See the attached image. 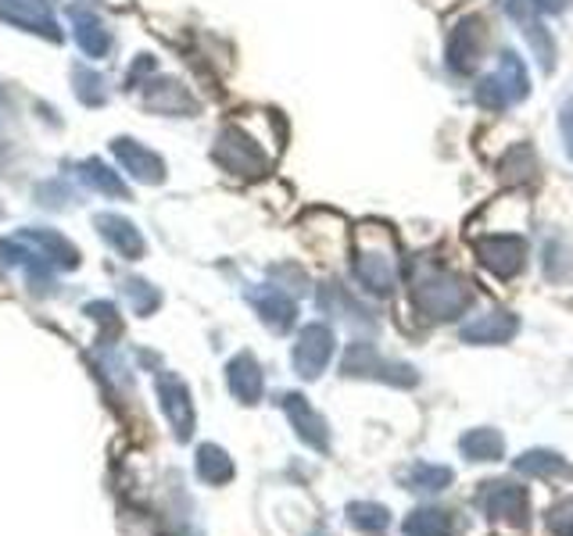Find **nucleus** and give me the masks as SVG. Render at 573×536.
Listing matches in <instances>:
<instances>
[{
  "mask_svg": "<svg viewBox=\"0 0 573 536\" xmlns=\"http://www.w3.org/2000/svg\"><path fill=\"white\" fill-rule=\"evenodd\" d=\"M412 300L426 318H434V322H448V318H458L473 304V289L448 272L426 269L420 280H415Z\"/></svg>",
  "mask_w": 573,
  "mask_h": 536,
  "instance_id": "1",
  "label": "nucleus"
},
{
  "mask_svg": "<svg viewBox=\"0 0 573 536\" xmlns=\"http://www.w3.org/2000/svg\"><path fill=\"white\" fill-rule=\"evenodd\" d=\"M212 157H215V165L226 168L229 176H240V179H255L269 168V157L258 151V143L237 125L223 129L219 140H215Z\"/></svg>",
  "mask_w": 573,
  "mask_h": 536,
  "instance_id": "2",
  "label": "nucleus"
},
{
  "mask_svg": "<svg viewBox=\"0 0 573 536\" xmlns=\"http://www.w3.org/2000/svg\"><path fill=\"white\" fill-rule=\"evenodd\" d=\"M480 108H491V111H501L516 105V100L527 97V68L523 62L516 57L512 51L501 54V65L495 76H487L484 83H477V90H473Z\"/></svg>",
  "mask_w": 573,
  "mask_h": 536,
  "instance_id": "3",
  "label": "nucleus"
},
{
  "mask_svg": "<svg viewBox=\"0 0 573 536\" xmlns=\"http://www.w3.org/2000/svg\"><path fill=\"white\" fill-rule=\"evenodd\" d=\"M473 504L495 523H512L523 526L527 523V490L520 483H506V480H487L480 483Z\"/></svg>",
  "mask_w": 573,
  "mask_h": 536,
  "instance_id": "4",
  "label": "nucleus"
},
{
  "mask_svg": "<svg viewBox=\"0 0 573 536\" xmlns=\"http://www.w3.org/2000/svg\"><path fill=\"white\" fill-rule=\"evenodd\" d=\"M480 265L491 269L498 280H512L527 265V240L516 233H498V237H480L477 240Z\"/></svg>",
  "mask_w": 573,
  "mask_h": 536,
  "instance_id": "5",
  "label": "nucleus"
},
{
  "mask_svg": "<svg viewBox=\"0 0 573 536\" xmlns=\"http://www.w3.org/2000/svg\"><path fill=\"white\" fill-rule=\"evenodd\" d=\"M344 372L348 375H377V380L394 383V386H415V380H420L412 365H387L372 343H352L348 354H344Z\"/></svg>",
  "mask_w": 573,
  "mask_h": 536,
  "instance_id": "6",
  "label": "nucleus"
},
{
  "mask_svg": "<svg viewBox=\"0 0 573 536\" xmlns=\"http://www.w3.org/2000/svg\"><path fill=\"white\" fill-rule=\"evenodd\" d=\"M329 354H334V332H329V326L312 322L301 329L298 347H294V369L301 380H315V375L326 369Z\"/></svg>",
  "mask_w": 573,
  "mask_h": 536,
  "instance_id": "7",
  "label": "nucleus"
},
{
  "mask_svg": "<svg viewBox=\"0 0 573 536\" xmlns=\"http://www.w3.org/2000/svg\"><path fill=\"white\" fill-rule=\"evenodd\" d=\"M0 19L25 29V33L47 36L51 43L62 40V29H57L47 0H0Z\"/></svg>",
  "mask_w": 573,
  "mask_h": 536,
  "instance_id": "8",
  "label": "nucleus"
},
{
  "mask_svg": "<svg viewBox=\"0 0 573 536\" xmlns=\"http://www.w3.org/2000/svg\"><path fill=\"white\" fill-rule=\"evenodd\" d=\"M111 154H115V162L122 165L126 176H133L137 183L158 186V183L165 179L162 157H158L154 151H148V147H143V143H137V140H129V136L111 140Z\"/></svg>",
  "mask_w": 573,
  "mask_h": 536,
  "instance_id": "9",
  "label": "nucleus"
},
{
  "mask_svg": "<svg viewBox=\"0 0 573 536\" xmlns=\"http://www.w3.org/2000/svg\"><path fill=\"white\" fill-rule=\"evenodd\" d=\"M480 47H484V25L480 19H466L452 29L448 36V51H444V62L455 72V76H469L480 62Z\"/></svg>",
  "mask_w": 573,
  "mask_h": 536,
  "instance_id": "10",
  "label": "nucleus"
},
{
  "mask_svg": "<svg viewBox=\"0 0 573 536\" xmlns=\"http://www.w3.org/2000/svg\"><path fill=\"white\" fill-rule=\"evenodd\" d=\"M355 275L369 294L387 297L394 289V254L391 251H358Z\"/></svg>",
  "mask_w": 573,
  "mask_h": 536,
  "instance_id": "11",
  "label": "nucleus"
},
{
  "mask_svg": "<svg viewBox=\"0 0 573 536\" xmlns=\"http://www.w3.org/2000/svg\"><path fill=\"white\" fill-rule=\"evenodd\" d=\"M251 304L258 308V315H262V322H269L277 332H286L294 326V315H298V304L283 294L280 286H258L251 289Z\"/></svg>",
  "mask_w": 573,
  "mask_h": 536,
  "instance_id": "12",
  "label": "nucleus"
},
{
  "mask_svg": "<svg viewBox=\"0 0 573 536\" xmlns=\"http://www.w3.org/2000/svg\"><path fill=\"white\" fill-rule=\"evenodd\" d=\"M68 19H72V29H76V40H79V47L83 54H90V57H105L111 51V33H108V25L97 19L94 11H86V8H68Z\"/></svg>",
  "mask_w": 573,
  "mask_h": 536,
  "instance_id": "13",
  "label": "nucleus"
},
{
  "mask_svg": "<svg viewBox=\"0 0 573 536\" xmlns=\"http://www.w3.org/2000/svg\"><path fill=\"white\" fill-rule=\"evenodd\" d=\"M143 105L158 114H194L197 111V100L183 90L176 79H158L148 83V94H143Z\"/></svg>",
  "mask_w": 573,
  "mask_h": 536,
  "instance_id": "14",
  "label": "nucleus"
},
{
  "mask_svg": "<svg viewBox=\"0 0 573 536\" xmlns=\"http://www.w3.org/2000/svg\"><path fill=\"white\" fill-rule=\"evenodd\" d=\"M516 329H520L516 315H509V311H487V315L473 318V322L463 326V340L466 343H506V340L516 337Z\"/></svg>",
  "mask_w": 573,
  "mask_h": 536,
  "instance_id": "15",
  "label": "nucleus"
},
{
  "mask_svg": "<svg viewBox=\"0 0 573 536\" xmlns=\"http://www.w3.org/2000/svg\"><path fill=\"white\" fill-rule=\"evenodd\" d=\"M158 394H162V404L176 426L180 437H191V426H194V412H191V397H186V386L176 380V375L162 372L158 375Z\"/></svg>",
  "mask_w": 573,
  "mask_h": 536,
  "instance_id": "16",
  "label": "nucleus"
},
{
  "mask_svg": "<svg viewBox=\"0 0 573 536\" xmlns=\"http://www.w3.org/2000/svg\"><path fill=\"white\" fill-rule=\"evenodd\" d=\"M94 226L100 229V237H105L122 258H143V237H140V229L133 222H126L122 215H97Z\"/></svg>",
  "mask_w": 573,
  "mask_h": 536,
  "instance_id": "17",
  "label": "nucleus"
},
{
  "mask_svg": "<svg viewBox=\"0 0 573 536\" xmlns=\"http://www.w3.org/2000/svg\"><path fill=\"white\" fill-rule=\"evenodd\" d=\"M283 408H286V415H291L298 437L305 440L309 447H315V451H326V444H329V440H326V423L309 408L305 397L286 394V397H283Z\"/></svg>",
  "mask_w": 573,
  "mask_h": 536,
  "instance_id": "18",
  "label": "nucleus"
},
{
  "mask_svg": "<svg viewBox=\"0 0 573 536\" xmlns=\"http://www.w3.org/2000/svg\"><path fill=\"white\" fill-rule=\"evenodd\" d=\"M229 390H234L244 404H255L262 397V369H258V361L248 351L229 361Z\"/></svg>",
  "mask_w": 573,
  "mask_h": 536,
  "instance_id": "19",
  "label": "nucleus"
},
{
  "mask_svg": "<svg viewBox=\"0 0 573 536\" xmlns=\"http://www.w3.org/2000/svg\"><path fill=\"white\" fill-rule=\"evenodd\" d=\"M458 447H463V455L469 461H498L501 451H506V440H501L498 429H469L463 440H458Z\"/></svg>",
  "mask_w": 573,
  "mask_h": 536,
  "instance_id": "20",
  "label": "nucleus"
},
{
  "mask_svg": "<svg viewBox=\"0 0 573 536\" xmlns=\"http://www.w3.org/2000/svg\"><path fill=\"white\" fill-rule=\"evenodd\" d=\"M79 176L86 179V186H94V190L108 194V197H129V186L122 183L119 172H111L105 162H97V157H90V162L79 165Z\"/></svg>",
  "mask_w": 573,
  "mask_h": 536,
  "instance_id": "21",
  "label": "nucleus"
},
{
  "mask_svg": "<svg viewBox=\"0 0 573 536\" xmlns=\"http://www.w3.org/2000/svg\"><path fill=\"white\" fill-rule=\"evenodd\" d=\"M455 523L448 512L441 508H420L406 518V536H452Z\"/></svg>",
  "mask_w": 573,
  "mask_h": 536,
  "instance_id": "22",
  "label": "nucleus"
},
{
  "mask_svg": "<svg viewBox=\"0 0 573 536\" xmlns=\"http://www.w3.org/2000/svg\"><path fill=\"white\" fill-rule=\"evenodd\" d=\"M516 472L538 475V480H555V475H570V466L552 451H527L516 458Z\"/></svg>",
  "mask_w": 573,
  "mask_h": 536,
  "instance_id": "23",
  "label": "nucleus"
},
{
  "mask_svg": "<svg viewBox=\"0 0 573 536\" xmlns=\"http://www.w3.org/2000/svg\"><path fill=\"white\" fill-rule=\"evenodd\" d=\"M348 523H352L358 533L380 536L387 526H391V512L380 508V504H372V501H355L352 508H348Z\"/></svg>",
  "mask_w": 573,
  "mask_h": 536,
  "instance_id": "24",
  "label": "nucleus"
},
{
  "mask_svg": "<svg viewBox=\"0 0 573 536\" xmlns=\"http://www.w3.org/2000/svg\"><path fill=\"white\" fill-rule=\"evenodd\" d=\"M455 480V472L448 466H430V461H415L409 469V486L412 490H423V494H437Z\"/></svg>",
  "mask_w": 573,
  "mask_h": 536,
  "instance_id": "25",
  "label": "nucleus"
},
{
  "mask_svg": "<svg viewBox=\"0 0 573 536\" xmlns=\"http://www.w3.org/2000/svg\"><path fill=\"white\" fill-rule=\"evenodd\" d=\"M72 86H76V97L83 100L86 108H100L108 100V90H105V76H97L94 68L86 65H76L72 68Z\"/></svg>",
  "mask_w": 573,
  "mask_h": 536,
  "instance_id": "26",
  "label": "nucleus"
},
{
  "mask_svg": "<svg viewBox=\"0 0 573 536\" xmlns=\"http://www.w3.org/2000/svg\"><path fill=\"white\" fill-rule=\"evenodd\" d=\"M197 469H201V475H205L208 483H226L229 475H234V466H229V458L219 451V447H201Z\"/></svg>",
  "mask_w": 573,
  "mask_h": 536,
  "instance_id": "27",
  "label": "nucleus"
},
{
  "mask_svg": "<svg viewBox=\"0 0 573 536\" xmlns=\"http://www.w3.org/2000/svg\"><path fill=\"white\" fill-rule=\"evenodd\" d=\"M501 176H509V179H530V176H538V157L530 147H512L506 154V162H501Z\"/></svg>",
  "mask_w": 573,
  "mask_h": 536,
  "instance_id": "28",
  "label": "nucleus"
},
{
  "mask_svg": "<svg viewBox=\"0 0 573 536\" xmlns=\"http://www.w3.org/2000/svg\"><path fill=\"white\" fill-rule=\"evenodd\" d=\"M527 40H530V47H534V54L541 57V68L549 72L552 62H555V43H552V36H549V29L538 25V22H530V25H527Z\"/></svg>",
  "mask_w": 573,
  "mask_h": 536,
  "instance_id": "29",
  "label": "nucleus"
},
{
  "mask_svg": "<svg viewBox=\"0 0 573 536\" xmlns=\"http://www.w3.org/2000/svg\"><path fill=\"white\" fill-rule=\"evenodd\" d=\"M126 294L133 297V304H137V311H140V315H148L151 308H158V289H151L148 283L129 280V283H126Z\"/></svg>",
  "mask_w": 573,
  "mask_h": 536,
  "instance_id": "30",
  "label": "nucleus"
},
{
  "mask_svg": "<svg viewBox=\"0 0 573 536\" xmlns=\"http://www.w3.org/2000/svg\"><path fill=\"white\" fill-rule=\"evenodd\" d=\"M549 526H552L555 536H573V501L559 504V508L549 515Z\"/></svg>",
  "mask_w": 573,
  "mask_h": 536,
  "instance_id": "31",
  "label": "nucleus"
},
{
  "mask_svg": "<svg viewBox=\"0 0 573 536\" xmlns=\"http://www.w3.org/2000/svg\"><path fill=\"white\" fill-rule=\"evenodd\" d=\"M148 72H154V57L143 54L140 62H137L133 68H129V76H126V90H137V83H140L143 76H148Z\"/></svg>",
  "mask_w": 573,
  "mask_h": 536,
  "instance_id": "32",
  "label": "nucleus"
},
{
  "mask_svg": "<svg viewBox=\"0 0 573 536\" xmlns=\"http://www.w3.org/2000/svg\"><path fill=\"white\" fill-rule=\"evenodd\" d=\"M563 133H566V147H570V157H573V100L563 111Z\"/></svg>",
  "mask_w": 573,
  "mask_h": 536,
  "instance_id": "33",
  "label": "nucleus"
},
{
  "mask_svg": "<svg viewBox=\"0 0 573 536\" xmlns=\"http://www.w3.org/2000/svg\"><path fill=\"white\" fill-rule=\"evenodd\" d=\"M530 4H538V8H544V11H563L566 0H530Z\"/></svg>",
  "mask_w": 573,
  "mask_h": 536,
  "instance_id": "34",
  "label": "nucleus"
},
{
  "mask_svg": "<svg viewBox=\"0 0 573 536\" xmlns=\"http://www.w3.org/2000/svg\"><path fill=\"white\" fill-rule=\"evenodd\" d=\"M320 536H323V533H320Z\"/></svg>",
  "mask_w": 573,
  "mask_h": 536,
  "instance_id": "35",
  "label": "nucleus"
}]
</instances>
